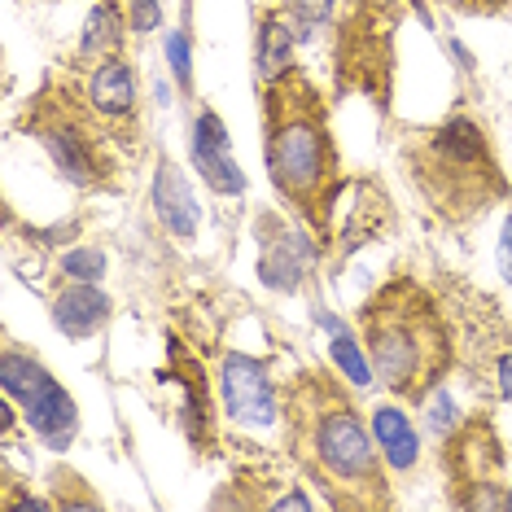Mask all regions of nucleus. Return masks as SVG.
Returning a JSON list of instances; mask_svg holds the SVG:
<instances>
[{
    "instance_id": "6ab92c4d",
    "label": "nucleus",
    "mask_w": 512,
    "mask_h": 512,
    "mask_svg": "<svg viewBox=\"0 0 512 512\" xmlns=\"http://www.w3.org/2000/svg\"><path fill=\"white\" fill-rule=\"evenodd\" d=\"M429 421H434V429H438L442 438H447L451 429L460 425L456 403H451V394H447V390H429Z\"/></svg>"
},
{
    "instance_id": "f03ea898",
    "label": "nucleus",
    "mask_w": 512,
    "mask_h": 512,
    "mask_svg": "<svg viewBox=\"0 0 512 512\" xmlns=\"http://www.w3.org/2000/svg\"><path fill=\"white\" fill-rule=\"evenodd\" d=\"M263 158L276 193L316 228L329 224L337 197V149L320 92L289 71L263 88Z\"/></svg>"
},
{
    "instance_id": "9b49d317",
    "label": "nucleus",
    "mask_w": 512,
    "mask_h": 512,
    "mask_svg": "<svg viewBox=\"0 0 512 512\" xmlns=\"http://www.w3.org/2000/svg\"><path fill=\"white\" fill-rule=\"evenodd\" d=\"M106 320H110V298L88 281H71L53 298V324L71 337V342H84V337L101 333Z\"/></svg>"
},
{
    "instance_id": "dca6fc26",
    "label": "nucleus",
    "mask_w": 512,
    "mask_h": 512,
    "mask_svg": "<svg viewBox=\"0 0 512 512\" xmlns=\"http://www.w3.org/2000/svg\"><path fill=\"white\" fill-rule=\"evenodd\" d=\"M329 351H333V359H337V368L351 377V386H368L372 381V359H364L359 355V346H355V337L337 324L333 329V342H329Z\"/></svg>"
},
{
    "instance_id": "6e6552de",
    "label": "nucleus",
    "mask_w": 512,
    "mask_h": 512,
    "mask_svg": "<svg viewBox=\"0 0 512 512\" xmlns=\"http://www.w3.org/2000/svg\"><path fill=\"white\" fill-rule=\"evenodd\" d=\"M193 162H197L202 180L211 184L215 193H224V197L246 193V171H241L237 158H232L224 119H219L215 110H202L197 114V123H193Z\"/></svg>"
},
{
    "instance_id": "f257e3e1",
    "label": "nucleus",
    "mask_w": 512,
    "mask_h": 512,
    "mask_svg": "<svg viewBox=\"0 0 512 512\" xmlns=\"http://www.w3.org/2000/svg\"><path fill=\"white\" fill-rule=\"evenodd\" d=\"M289 447L302 460V469L316 473V482L329 491L337 508H377L390 504L386 473H381V447L359 421L351 399L324 372H302L285 399Z\"/></svg>"
},
{
    "instance_id": "412c9836",
    "label": "nucleus",
    "mask_w": 512,
    "mask_h": 512,
    "mask_svg": "<svg viewBox=\"0 0 512 512\" xmlns=\"http://www.w3.org/2000/svg\"><path fill=\"white\" fill-rule=\"evenodd\" d=\"M158 22H162L158 0H136L132 5V31H154Z\"/></svg>"
},
{
    "instance_id": "423d86ee",
    "label": "nucleus",
    "mask_w": 512,
    "mask_h": 512,
    "mask_svg": "<svg viewBox=\"0 0 512 512\" xmlns=\"http://www.w3.org/2000/svg\"><path fill=\"white\" fill-rule=\"evenodd\" d=\"M0 386L27 412L31 434H40L53 451L71 447V438L79 429L75 399L49 377V368H44L40 359L22 355L18 346H5V355H0Z\"/></svg>"
},
{
    "instance_id": "2eb2a0df",
    "label": "nucleus",
    "mask_w": 512,
    "mask_h": 512,
    "mask_svg": "<svg viewBox=\"0 0 512 512\" xmlns=\"http://www.w3.org/2000/svg\"><path fill=\"white\" fill-rule=\"evenodd\" d=\"M123 31L127 27H123L119 5H114V0H101V5L88 14V22H84V36H79V62L101 66V62H110V57H119Z\"/></svg>"
},
{
    "instance_id": "5701e85b",
    "label": "nucleus",
    "mask_w": 512,
    "mask_h": 512,
    "mask_svg": "<svg viewBox=\"0 0 512 512\" xmlns=\"http://www.w3.org/2000/svg\"><path fill=\"white\" fill-rule=\"evenodd\" d=\"M495 381H499V394L512 403V351L499 355V364H495Z\"/></svg>"
},
{
    "instance_id": "9d476101",
    "label": "nucleus",
    "mask_w": 512,
    "mask_h": 512,
    "mask_svg": "<svg viewBox=\"0 0 512 512\" xmlns=\"http://www.w3.org/2000/svg\"><path fill=\"white\" fill-rule=\"evenodd\" d=\"M154 211H158V219H162V228H167L176 241H193V237H197V219H202V211H197L193 189H189V180H184V171H180L171 158L158 162V176H154Z\"/></svg>"
},
{
    "instance_id": "1a4fd4ad",
    "label": "nucleus",
    "mask_w": 512,
    "mask_h": 512,
    "mask_svg": "<svg viewBox=\"0 0 512 512\" xmlns=\"http://www.w3.org/2000/svg\"><path fill=\"white\" fill-rule=\"evenodd\" d=\"M84 97L106 123L127 127L136 119V75H132V66H127L123 57H110V62L92 66V75L84 84Z\"/></svg>"
},
{
    "instance_id": "4468645a",
    "label": "nucleus",
    "mask_w": 512,
    "mask_h": 512,
    "mask_svg": "<svg viewBox=\"0 0 512 512\" xmlns=\"http://www.w3.org/2000/svg\"><path fill=\"white\" fill-rule=\"evenodd\" d=\"M294 44H298V31L289 27V14H263L259 22V79L263 84H276L294 71Z\"/></svg>"
},
{
    "instance_id": "0eeeda50",
    "label": "nucleus",
    "mask_w": 512,
    "mask_h": 512,
    "mask_svg": "<svg viewBox=\"0 0 512 512\" xmlns=\"http://www.w3.org/2000/svg\"><path fill=\"white\" fill-rule=\"evenodd\" d=\"M219 386H224V407L241 425H276V416L285 412L272 372L250 355H228L219 368Z\"/></svg>"
},
{
    "instance_id": "b1692460",
    "label": "nucleus",
    "mask_w": 512,
    "mask_h": 512,
    "mask_svg": "<svg viewBox=\"0 0 512 512\" xmlns=\"http://www.w3.org/2000/svg\"><path fill=\"white\" fill-rule=\"evenodd\" d=\"M447 5H456V9H482L486 0H447Z\"/></svg>"
},
{
    "instance_id": "a211bd4d",
    "label": "nucleus",
    "mask_w": 512,
    "mask_h": 512,
    "mask_svg": "<svg viewBox=\"0 0 512 512\" xmlns=\"http://www.w3.org/2000/svg\"><path fill=\"white\" fill-rule=\"evenodd\" d=\"M285 14L289 22L298 27L302 40H311L316 27H329L333 14H337V0H285Z\"/></svg>"
},
{
    "instance_id": "aec40b11",
    "label": "nucleus",
    "mask_w": 512,
    "mask_h": 512,
    "mask_svg": "<svg viewBox=\"0 0 512 512\" xmlns=\"http://www.w3.org/2000/svg\"><path fill=\"white\" fill-rule=\"evenodd\" d=\"M167 62H171V71H176L180 88H189V79H193V62H189V40H184L180 31L167 40Z\"/></svg>"
},
{
    "instance_id": "39448f33",
    "label": "nucleus",
    "mask_w": 512,
    "mask_h": 512,
    "mask_svg": "<svg viewBox=\"0 0 512 512\" xmlns=\"http://www.w3.org/2000/svg\"><path fill=\"white\" fill-rule=\"evenodd\" d=\"M31 132H36V141L49 149L53 167L62 171L71 184L79 189H88V184H106L110 180V141L106 132H101V114L75 101V92H57V84H49L36 97V106H31Z\"/></svg>"
},
{
    "instance_id": "7ed1b4c3",
    "label": "nucleus",
    "mask_w": 512,
    "mask_h": 512,
    "mask_svg": "<svg viewBox=\"0 0 512 512\" xmlns=\"http://www.w3.org/2000/svg\"><path fill=\"white\" fill-rule=\"evenodd\" d=\"M364 346L390 394L425 403L451 368V333L416 281H394L364 307Z\"/></svg>"
},
{
    "instance_id": "20e7f679",
    "label": "nucleus",
    "mask_w": 512,
    "mask_h": 512,
    "mask_svg": "<svg viewBox=\"0 0 512 512\" xmlns=\"http://www.w3.org/2000/svg\"><path fill=\"white\" fill-rule=\"evenodd\" d=\"M407 176L425 193V202L447 219H469L482 206H491L504 180H499L495 154L486 132L473 119H442L416 136L412 154H407Z\"/></svg>"
},
{
    "instance_id": "4be33fe9",
    "label": "nucleus",
    "mask_w": 512,
    "mask_h": 512,
    "mask_svg": "<svg viewBox=\"0 0 512 512\" xmlns=\"http://www.w3.org/2000/svg\"><path fill=\"white\" fill-rule=\"evenodd\" d=\"M499 272H504V281L512 285V215L504 224V237H499Z\"/></svg>"
},
{
    "instance_id": "f8f14e48",
    "label": "nucleus",
    "mask_w": 512,
    "mask_h": 512,
    "mask_svg": "<svg viewBox=\"0 0 512 512\" xmlns=\"http://www.w3.org/2000/svg\"><path fill=\"white\" fill-rule=\"evenodd\" d=\"M311 259H316V250H311V237L307 232H281L276 241H267L263 246V285L267 289H281V294H294L302 285V276H307Z\"/></svg>"
},
{
    "instance_id": "f3484780",
    "label": "nucleus",
    "mask_w": 512,
    "mask_h": 512,
    "mask_svg": "<svg viewBox=\"0 0 512 512\" xmlns=\"http://www.w3.org/2000/svg\"><path fill=\"white\" fill-rule=\"evenodd\" d=\"M57 272H62V281H88L97 285L101 276H106V254L97 246H84V250H71L57 259Z\"/></svg>"
},
{
    "instance_id": "ddd939ff",
    "label": "nucleus",
    "mask_w": 512,
    "mask_h": 512,
    "mask_svg": "<svg viewBox=\"0 0 512 512\" xmlns=\"http://www.w3.org/2000/svg\"><path fill=\"white\" fill-rule=\"evenodd\" d=\"M372 438H377V447H381V456H386L390 469L407 473L416 460H421V438H416V425L407 421V412L399 403L372 407Z\"/></svg>"
},
{
    "instance_id": "393cba45",
    "label": "nucleus",
    "mask_w": 512,
    "mask_h": 512,
    "mask_svg": "<svg viewBox=\"0 0 512 512\" xmlns=\"http://www.w3.org/2000/svg\"><path fill=\"white\" fill-rule=\"evenodd\" d=\"M504 504H508V508H512V495H508V499H504Z\"/></svg>"
},
{
    "instance_id": "a878e982",
    "label": "nucleus",
    "mask_w": 512,
    "mask_h": 512,
    "mask_svg": "<svg viewBox=\"0 0 512 512\" xmlns=\"http://www.w3.org/2000/svg\"><path fill=\"white\" fill-rule=\"evenodd\" d=\"M416 5H421V0H416Z\"/></svg>"
}]
</instances>
